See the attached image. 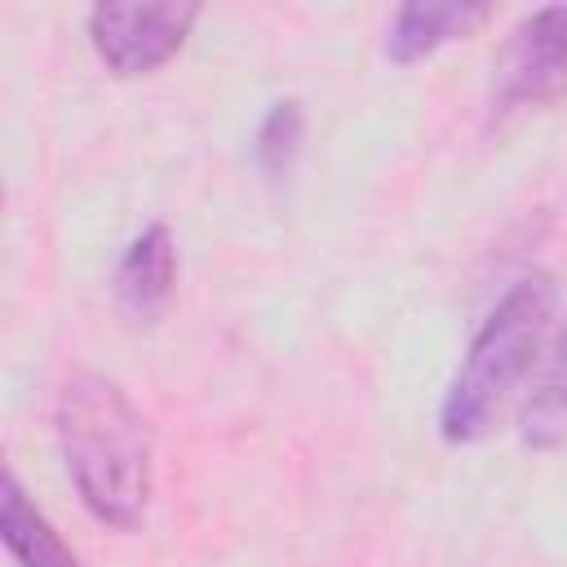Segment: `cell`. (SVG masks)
Returning a JSON list of instances; mask_svg holds the SVG:
<instances>
[{
    "mask_svg": "<svg viewBox=\"0 0 567 567\" xmlns=\"http://www.w3.org/2000/svg\"><path fill=\"white\" fill-rule=\"evenodd\" d=\"M58 447L84 509L106 527H137L151 501V439L133 399L102 372L66 377Z\"/></svg>",
    "mask_w": 567,
    "mask_h": 567,
    "instance_id": "1",
    "label": "cell"
},
{
    "mask_svg": "<svg viewBox=\"0 0 567 567\" xmlns=\"http://www.w3.org/2000/svg\"><path fill=\"white\" fill-rule=\"evenodd\" d=\"M554 301H558V288H554V275L545 270H527L505 288V297L492 306V315L474 332L443 394L439 434L447 443H474L496 425L505 399L540 354V341L554 319Z\"/></svg>",
    "mask_w": 567,
    "mask_h": 567,
    "instance_id": "2",
    "label": "cell"
},
{
    "mask_svg": "<svg viewBox=\"0 0 567 567\" xmlns=\"http://www.w3.org/2000/svg\"><path fill=\"white\" fill-rule=\"evenodd\" d=\"M567 93V4L527 13L492 62V115Z\"/></svg>",
    "mask_w": 567,
    "mask_h": 567,
    "instance_id": "3",
    "label": "cell"
},
{
    "mask_svg": "<svg viewBox=\"0 0 567 567\" xmlns=\"http://www.w3.org/2000/svg\"><path fill=\"white\" fill-rule=\"evenodd\" d=\"M199 4L190 0H155V4H93L89 40L93 53L115 75H146L164 66L190 35Z\"/></svg>",
    "mask_w": 567,
    "mask_h": 567,
    "instance_id": "4",
    "label": "cell"
},
{
    "mask_svg": "<svg viewBox=\"0 0 567 567\" xmlns=\"http://www.w3.org/2000/svg\"><path fill=\"white\" fill-rule=\"evenodd\" d=\"M487 4L478 0H412V4H399L394 18H390V31H385V58L408 66V62H421L425 53H434L439 44L474 31L478 22H487Z\"/></svg>",
    "mask_w": 567,
    "mask_h": 567,
    "instance_id": "5",
    "label": "cell"
},
{
    "mask_svg": "<svg viewBox=\"0 0 567 567\" xmlns=\"http://www.w3.org/2000/svg\"><path fill=\"white\" fill-rule=\"evenodd\" d=\"M173 279H177V248H173V235L168 226H146L128 252L120 257V270H115V297L124 310H133L137 319H155L168 297H173Z\"/></svg>",
    "mask_w": 567,
    "mask_h": 567,
    "instance_id": "6",
    "label": "cell"
},
{
    "mask_svg": "<svg viewBox=\"0 0 567 567\" xmlns=\"http://www.w3.org/2000/svg\"><path fill=\"white\" fill-rule=\"evenodd\" d=\"M0 536L18 567H80L71 545L35 509V501L22 492L13 470H4V478H0Z\"/></svg>",
    "mask_w": 567,
    "mask_h": 567,
    "instance_id": "7",
    "label": "cell"
},
{
    "mask_svg": "<svg viewBox=\"0 0 567 567\" xmlns=\"http://www.w3.org/2000/svg\"><path fill=\"white\" fill-rule=\"evenodd\" d=\"M523 443H532V447L567 443V323H563L554 354L523 408Z\"/></svg>",
    "mask_w": 567,
    "mask_h": 567,
    "instance_id": "8",
    "label": "cell"
},
{
    "mask_svg": "<svg viewBox=\"0 0 567 567\" xmlns=\"http://www.w3.org/2000/svg\"><path fill=\"white\" fill-rule=\"evenodd\" d=\"M301 142H306V111H301L297 97H284V102H275V106L261 115L257 137H252V159H257V168H261L270 182H284V177H292V168H297Z\"/></svg>",
    "mask_w": 567,
    "mask_h": 567,
    "instance_id": "9",
    "label": "cell"
}]
</instances>
